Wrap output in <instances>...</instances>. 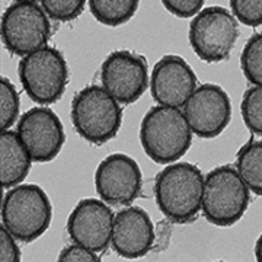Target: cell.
I'll list each match as a JSON object with an SVG mask.
<instances>
[{
  "label": "cell",
  "instance_id": "obj_5",
  "mask_svg": "<svg viewBox=\"0 0 262 262\" xmlns=\"http://www.w3.org/2000/svg\"><path fill=\"white\" fill-rule=\"evenodd\" d=\"M249 188L237 169L223 165L207 173L201 211L208 223L219 227L236 225L249 206Z\"/></svg>",
  "mask_w": 262,
  "mask_h": 262
},
{
  "label": "cell",
  "instance_id": "obj_20",
  "mask_svg": "<svg viewBox=\"0 0 262 262\" xmlns=\"http://www.w3.org/2000/svg\"><path fill=\"white\" fill-rule=\"evenodd\" d=\"M20 101L15 84L8 77L0 79V128L9 130L18 121Z\"/></svg>",
  "mask_w": 262,
  "mask_h": 262
},
{
  "label": "cell",
  "instance_id": "obj_7",
  "mask_svg": "<svg viewBox=\"0 0 262 262\" xmlns=\"http://www.w3.org/2000/svg\"><path fill=\"white\" fill-rule=\"evenodd\" d=\"M237 37V19L222 6H210L200 10L188 31L189 44L194 53L206 63L227 60Z\"/></svg>",
  "mask_w": 262,
  "mask_h": 262
},
{
  "label": "cell",
  "instance_id": "obj_26",
  "mask_svg": "<svg viewBox=\"0 0 262 262\" xmlns=\"http://www.w3.org/2000/svg\"><path fill=\"white\" fill-rule=\"evenodd\" d=\"M60 262H76V261H82V262H98L101 261V256H98V253L84 248L82 245L73 244L70 246L64 248L58 258H57Z\"/></svg>",
  "mask_w": 262,
  "mask_h": 262
},
{
  "label": "cell",
  "instance_id": "obj_13",
  "mask_svg": "<svg viewBox=\"0 0 262 262\" xmlns=\"http://www.w3.org/2000/svg\"><path fill=\"white\" fill-rule=\"evenodd\" d=\"M114 219L110 204L98 198H83L67 219V233L73 244L101 253L111 245Z\"/></svg>",
  "mask_w": 262,
  "mask_h": 262
},
{
  "label": "cell",
  "instance_id": "obj_17",
  "mask_svg": "<svg viewBox=\"0 0 262 262\" xmlns=\"http://www.w3.org/2000/svg\"><path fill=\"white\" fill-rule=\"evenodd\" d=\"M236 169L249 191L262 196V140L245 144L237 155Z\"/></svg>",
  "mask_w": 262,
  "mask_h": 262
},
{
  "label": "cell",
  "instance_id": "obj_2",
  "mask_svg": "<svg viewBox=\"0 0 262 262\" xmlns=\"http://www.w3.org/2000/svg\"><path fill=\"white\" fill-rule=\"evenodd\" d=\"M192 130L184 111L173 106L150 108L140 124V143L144 153L158 165L178 162L192 144Z\"/></svg>",
  "mask_w": 262,
  "mask_h": 262
},
{
  "label": "cell",
  "instance_id": "obj_28",
  "mask_svg": "<svg viewBox=\"0 0 262 262\" xmlns=\"http://www.w3.org/2000/svg\"><path fill=\"white\" fill-rule=\"evenodd\" d=\"M15 2H25V3H37L38 0H15Z\"/></svg>",
  "mask_w": 262,
  "mask_h": 262
},
{
  "label": "cell",
  "instance_id": "obj_9",
  "mask_svg": "<svg viewBox=\"0 0 262 262\" xmlns=\"http://www.w3.org/2000/svg\"><path fill=\"white\" fill-rule=\"evenodd\" d=\"M103 89L122 105L139 101L149 88V67L143 56L128 50L114 51L101 67Z\"/></svg>",
  "mask_w": 262,
  "mask_h": 262
},
{
  "label": "cell",
  "instance_id": "obj_14",
  "mask_svg": "<svg viewBox=\"0 0 262 262\" xmlns=\"http://www.w3.org/2000/svg\"><path fill=\"white\" fill-rule=\"evenodd\" d=\"M198 88L192 67L179 56H165L155 64L150 76V92L158 105L181 108Z\"/></svg>",
  "mask_w": 262,
  "mask_h": 262
},
{
  "label": "cell",
  "instance_id": "obj_15",
  "mask_svg": "<svg viewBox=\"0 0 262 262\" xmlns=\"http://www.w3.org/2000/svg\"><path fill=\"white\" fill-rule=\"evenodd\" d=\"M155 226L146 210L128 206L115 214L111 246L118 256L125 259L146 256L155 248Z\"/></svg>",
  "mask_w": 262,
  "mask_h": 262
},
{
  "label": "cell",
  "instance_id": "obj_25",
  "mask_svg": "<svg viewBox=\"0 0 262 262\" xmlns=\"http://www.w3.org/2000/svg\"><path fill=\"white\" fill-rule=\"evenodd\" d=\"M18 242V239L10 233L5 226L2 225V229H0V261H20V249H19Z\"/></svg>",
  "mask_w": 262,
  "mask_h": 262
},
{
  "label": "cell",
  "instance_id": "obj_10",
  "mask_svg": "<svg viewBox=\"0 0 262 262\" xmlns=\"http://www.w3.org/2000/svg\"><path fill=\"white\" fill-rule=\"evenodd\" d=\"M143 175L136 160L124 153L106 156L95 172V189L99 198L113 207H128L137 200Z\"/></svg>",
  "mask_w": 262,
  "mask_h": 262
},
{
  "label": "cell",
  "instance_id": "obj_23",
  "mask_svg": "<svg viewBox=\"0 0 262 262\" xmlns=\"http://www.w3.org/2000/svg\"><path fill=\"white\" fill-rule=\"evenodd\" d=\"M233 16L246 27L262 25V0H230Z\"/></svg>",
  "mask_w": 262,
  "mask_h": 262
},
{
  "label": "cell",
  "instance_id": "obj_22",
  "mask_svg": "<svg viewBox=\"0 0 262 262\" xmlns=\"http://www.w3.org/2000/svg\"><path fill=\"white\" fill-rule=\"evenodd\" d=\"M48 18L57 22H70L82 15L86 0H41Z\"/></svg>",
  "mask_w": 262,
  "mask_h": 262
},
{
  "label": "cell",
  "instance_id": "obj_6",
  "mask_svg": "<svg viewBox=\"0 0 262 262\" xmlns=\"http://www.w3.org/2000/svg\"><path fill=\"white\" fill-rule=\"evenodd\" d=\"M20 84L32 102L53 105L61 99L69 83V66L60 50L44 47L20 58Z\"/></svg>",
  "mask_w": 262,
  "mask_h": 262
},
{
  "label": "cell",
  "instance_id": "obj_3",
  "mask_svg": "<svg viewBox=\"0 0 262 262\" xmlns=\"http://www.w3.org/2000/svg\"><path fill=\"white\" fill-rule=\"evenodd\" d=\"M53 206L46 191L35 184H19L2 200V225L19 242L31 244L48 230Z\"/></svg>",
  "mask_w": 262,
  "mask_h": 262
},
{
  "label": "cell",
  "instance_id": "obj_8",
  "mask_svg": "<svg viewBox=\"0 0 262 262\" xmlns=\"http://www.w3.org/2000/svg\"><path fill=\"white\" fill-rule=\"evenodd\" d=\"M0 34L6 50L15 56L24 57L47 47L51 24L42 6L15 2L2 15Z\"/></svg>",
  "mask_w": 262,
  "mask_h": 262
},
{
  "label": "cell",
  "instance_id": "obj_4",
  "mask_svg": "<svg viewBox=\"0 0 262 262\" xmlns=\"http://www.w3.org/2000/svg\"><path fill=\"white\" fill-rule=\"evenodd\" d=\"M70 120L83 140L96 146L105 144L121 128V105L103 86L91 84L75 95Z\"/></svg>",
  "mask_w": 262,
  "mask_h": 262
},
{
  "label": "cell",
  "instance_id": "obj_1",
  "mask_svg": "<svg viewBox=\"0 0 262 262\" xmlns=\"http://www.w3.org/2000/svg\"><path fill=\"white\" fill-rule=\"evenodd\" d=\"M204 175L189 162H173L155 179V198L169 222L191 223L201 211Z\"/></svg>",
  "mask_w": 262,
  "mask_h": 262
},
{
  "label": "cell",
  "instance_id": "obj_21",
  "mask_svg": "<svg viewBox=\"0 0 262 262\" xmlns=\"http://www.w3.org/2000/svg\"><path fill=\"white\" fill-rule=\"evenodd\" d=\"M241 111L249 131L262 137V86H253L245 92Z\"/></svg>",
  "mask_w": 262,
  "mask_h": 262
},
{
  "label": "cell",
  "instance_id": "obj_19",
  "mask_svg": "<svg viewBox=\"0 0 262 262\" xmlns=\"http://www.w3.org/2000/svg\"><path fill=\"white\" fill-rule=\"evenodd\" d=\"M241 67L248 82L262 86V32L252 35L245 44Z\"/></svg>",
  "mask_w": 262,
  "mask_h": 262
},
{
  "label": "cell",
  "instance_id": "obj_24",
  "mask_svg": "<svg viewBox=\"0 0 262 262\" xmlns=\"http://www.w3.org/2000/svg\"><path fill=\"white\" fill-rule=\"evenodd\" d=\"M206 0H162L165 9L178 18L188 19L195 16L203 9Z\"/></svg>",
  "mask_w": 262,
  "mask_h": 262
},
{
  "label": "cell",
  "instance_id": "obj_11",
  "mask_svg": "<svg viewBox=\"0 0 262 262\" xmlns=\"http://www.w3.org/2000/svg\"><path fill=\"white\" fill-rule=\"evenodd\" d=\"M184 114L192 133L200 139H214L232 120V101L219 84L198 86L184 105Z\"/></svg>",
  "mask_w": 262,
  "mask_h": 262
},
{
  "label": "cell",
  "instance_id": "obj_16",
  "mask_svg": "<svg viewBox=\"0 0 262 262\" xmlns=\"http://www.w3.org/2000/svg\"><path fill=\"white\" fill-rule=\"evenodd\" d=\"M32 158L16 131L0 134V181L5 189L16 187L28 177Z\"/></svg>",
  "mask_w": 262,
  "mask_h": 262
},
{
  "label": "cell",
  "instance_id": "obj_12",
  "mask_svg": "<svg viewBox=\"0 0 262 262\" xmlns=\"http://www.w3.org/2000/svg\"><path fill=\"white\" fill-rule=\"evenodd\" d=\"M16 133L37 163L54 160L66 143L64 127L51 108L34 106L18 121Z\"/></svg>",
  "mask_w": 262,
  "mask_h": 262
},
{
  "label": "cell",
  "instance_id": "obj_18",
  "mask_svg": "<svg viewBox=\"0 0 262 262\" xmlns=\"http://www.w3.org/2000/svg\"><path fill=\"white\" fill-rule=\"evenodd\" d=\"M94 18L105 27H120L139 9L140 0H88Z\"/></svg>",
  "mask_w": 262,
  "mask_h": 262
},
{
  "label": "cell",
  "instance_id": "obj_27",
  "mask_svg": "<svg viewBox=\"0 0 262 262\" xmlns=\"http://www.w3.org/2000/svg\"><path fill=\"white\" fill-rule=\"evenodd\" d=\"M255 256H256V261L262 262V233L255 244Z\"/></svg>",
  "mask_w": 262,
  "mask_h": 262
}]
</instances>
